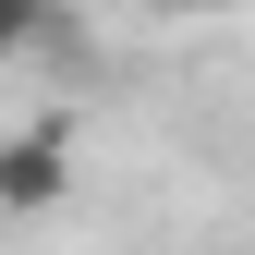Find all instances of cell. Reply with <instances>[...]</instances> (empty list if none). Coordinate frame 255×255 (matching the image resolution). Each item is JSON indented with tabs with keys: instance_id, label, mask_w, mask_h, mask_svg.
<instances>
[{
	"instance_id": "obj_1",
	"label": "cell",
	"mask_w": 255,
	"mask_h": 255,
	"mask_svg": "<svg viewBox=\"0 0 255 255\" xmlns=\"http://www.w3.org/2000/svg\"><path fill=\"white\" fill-rule=\"evenodd\" d=\"M73 195V134L61 122H24V134H0V219H37Z\"/></svg>"
},
{
	"instance_id": "obj_2",
	"label": "cell",
	"mask_w": 255,
	"mask_h": 255,
	"mask_svg": "<svg viewBox=\"0 0 255 255\" xmlns=\"http://www.w3.org/2000/svg\"><path fill=\"white\" fill-rule=\"evenodd\" d=\"M85 24L61 12V0H0V61H73Z\"/></svg>"
}]
</instances>
